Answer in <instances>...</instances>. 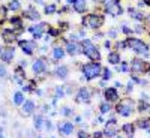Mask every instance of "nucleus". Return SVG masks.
<instances>
[{
  "instance_id": "nucleus-15",
  "label": "nucleus",
  "mask_w": 150,
  "mask_h": 138,
  "mask_svg": "<svg viewBox=\"0 0 150 138\" xmlns=\"http://www.w3.org/2000/svg\"><path fill=\"white\" fill-rule=\"evenodd\" d=\"M53 75L59 80H66L68 75H69V68L65 66V65H57L53 71Z\"/></svg>"
},
{
  "instance_id": "nucleus-23",
  "label": "nucleus",
  "mask_w": 150,
  "mask_h": 138,
  "mask_svg": "<svg viewBox=\"0 0 150 138\" xmlns=\"http://www.w3.org/2000/svg\"><path fill=\"white\" fill-rule=\"evenodd\" d=\"M135 129H137V125L135 123H125L123 126H122V132L125 135H128V138H134Z\"/></svg>"
},
{
  "instance_id": "nucleus-18",
  "label": "nucleus",
  "mask_w": 150,
  "mask_h": 138,
  "mask_svg": "<svg viewBox=\"0 0 150 138\" xmlns=\"http://www.w3.org/2000/svg\"><path fill=\"white\" fill-rule=\"evenodd\" d=\"M14 56H15V48L14 47H8V48H5L2 51L0 59H2L3 63H11V62L14 60Z\"/></svg>"
},
{
  "instance_id": "nucleus-31",
  "label": "nucleus",
  "mask_w": 150,
  "mask_h": 138,
  "mask_svg": "<svg viewBox=\"0 0 150 138\" xmlns=\"http://www.w3.org/2000/svg\"><path fill=\"white\" fill-rule=\"evenodd\" d=\"M99 111H101V114H107V113L111 111V102H102L101 105H99Z\"/></svg>"
},
{
  "instance_id": "nucleus-6",
  "label": "nucleus",
  "mask_w": 150,
  "mask_h": 138,
  "mask_svg": "<svg viewBox=\"0 0 150 138\" xmlns=\"http://www.w3.org/2000/svg\"><path fill=\"white\" fill-rule=\"evenodd\" d=\"M147 66H149V62H146L144 59H140V57H134V59L129 62L131 72L135 74V75L147 74Z\"/></svg>"
},
{
  "instance_id": "nucleus-42",
  "label": "nucleus",
  "mask_w": 150,
  "mask_h": 138,
  "mask_svg": "<svg viewBox=\"0 0 150 138\" xmlns=\"http://www.w3.org/2000/svg\"><path fill=\"white\" fill-rule=\"evenodd\" d=\"M125 35H132V32H134V29H129L128 26H126V24H123V26H122V29H120Z\"/></svg>"
},
{
  "instance_id": "nucleus-48",
  "label": "nucleus",
  "mask_w": 150,
  "mask_h": 138,
  "mask_svg": "<svg viewBox=\"0 0 150 138\" xmlns=\"http://www.w3.org/2000/svg\"><path fill=\"white\" fill-rule=\"evenodd\" d=\"M65 89H66V95H71V93H72V89H71V86H66Z\"/></svg>"
},
{
  "instance_id": "nucleus-14",
  "label": "nucleus",
  "mask_w": 150,
  "mask_h": 138,
  "mask_svg": "<svg viewBox=\"0 0 150 138\" xmlns=\"http://www.w3.org/2000/svg\"><path fill=\"white\" fill-rule=\"evenodd\" d=\"M45 27H47V24L45 23H41V24H36V26H30L27 30L33 35V39L38 41V39H41V38H42V33H44Z\"/></svg>"
},
{
  "instance_id": "nucleus-13",
  "label": "nucleus",
  "mask_w": 150,
  "mask_h": 138,
  "mask_svg": "<svg viewBox=\"0 0 150 138\" xmlns=\"http://www.w3.org/2000/svg\"><path fill=\"white\" fill-rule=\"evenodd\" d=\"M32 71L36 74V75H41V74H45L47 72V62L39 57V59H36L33 63H32Z\"/></svg>"
},
{
  "instance_id": "nucleus-11",
  "label": "nucleus",
  "mask_w": 150,
  "mask_h": 138,
  "mask_svg": "<svg viewBox=\"0 0 150 138\" xmlns=\"http://www.w3.org/2000/svg\"><path fill=\"white\" fill-rule=\"evenodd\" d=\"M65 50H66V53L69 56H72V57L77 56V54H81V42H78V41H68Z\"/></svg>"
},
{
  "instance_id": "nucleus-53",
  "label": "nucleus",
  "mask_w": 150,
  "mask_h": 138,
  "mask_svg": "<svg viewBox=\"0 0 150 138\" xmlns=\"http://www.w3.org/2000/svg\"><path fill=\"white\" fill-rule=\"evenodd\" d=\"M0 134H3V126H0Z\"/></svg>"
},
{
  "instance_id": "nucleus-17",
  "label": "nucleus",
  "mask_w": 150,
  "mask_h": 138,
  "mask_svg": "<svg viewBox=\"0 0 150 138\" xmlns=\"http://www.w3.org/2000/svg\"><path fill=\"white\" fill-rule=\"evenodd\" d=\"M23 18H26V20H30V21H39L41 15H39V12H38L33 6H29L26 11L23 12Z\"/></svg>"
},
{
  "instance_id": "nucleus-21",
  "label": "nucleus",
  "mask_w": 150,
  "mask_h": 138,
  "mask_svg": "<svg viewBox=\"0 0 150 138\" xmlns=\"http://www.w3.org/2000/svg\"><path fill=\"white\" fill-rule=\"evenodd\" d=\"M107 60H108V63H110V65L117 66L120 62H122V56H120L119 51H110L108 56H107Z\"/></svg>"
},
{
  "instance_id": "nucleus-37",
  "label": "nucleus",
  "mask_w": 150,
  "mask_h": 138,
  "mask_svg": "<svg viewBox=\"0 0 150 138\" xmlns=\"http://www.w3.org/2000/svg\"><path fill=\"white\" fill-rule=\"evenodd\" d=\"M69 27H71V24H69L68 21H60V23H59V29L63 30V32H65V30H69Z\"/></svg>"
},
{
  "instance_id": "nucleus-26",
  "label": "nucleus",
  "mask_w": 150,
  "mask_h": 138,
  "mask_svg": "<svg viewBox=\"0 0 150 138\" xmlns=\"http://www.w3.org/2000/svg\"><path fill=\"white\" fill-rule=\"evenodd\" d=\"M65 54H66V50L65 48L54 47V50H53V59L54 60H62V59L65 57Z\"/></svg>"
},
{
  "instance_id": "nucleus-52",
  "label": "nucleus",
  "mask_w": 150,
  "mask_h": 138,
  "mask_svg": "<svg viewBox=\"0 0 150 138\" xmlns=\"http://www.w3.org/2000/svg\"><path fill=\"white\" fill-rule=\"evenodd\" d=\"M147 74H150V63H149V66H147Z\"/></svg>"
},
{
  "instance_id": "nucleus-16",
  "label": "nucleus",
  "mask_w": 150,
  "mask_h": 138,
  "mask_svg": "<svg viewBox=\"0 0 150 138\" xmlns=\"http://www.w3.org/2000/svg\"><path fill=\"white\" fill-rule=\"evenodd\" d=\"M36 110V104L32 101V99H26L24 101V104L21 105V113H23V116H32L33 113Z\"/></svg>"
},
{
  "instance_id": "nucleus-56",
  "label": "nucleus",
  "mask_w": 150,
  "mask_h": 138,
  "mask_svg": "<svg viewBox=\"0 0 150 138\" xmlns=\"http://www.w3.org/2000/svg\"><path fill=\"white\" fill-rule=\"evenodd\" d=\"M114 138H123V137H120V135H117V137H114Z\"/></svg>"
},
{
  "instance_id": "nucleus-9",
  "label": "nucleus",
  "mask_w": 150,
  "mask_h": 138,
  "mask_svg": "<svg viewBox=\"0 0 150 138\" xmlns=\"http://www.w3.org/2000/svg\"><path fill=\"white\" fill-rule=\"evenodd\" d=\"M2 39L6 45H12L18 39V33L14 29H3L2 30Z\"/></svg>"
},
{
  "instance_id": "nucleus-8",
  "label": "nucleus",
  "mask_w": 150,
  "mask_h": 138,
  "mask_svg": "<svg viewBox=\"0 0 150 138\" xmlns=\"http://www.w3.org/2000/svg\"><path fill=\"white\" fill-rule=\"evenodd\" d=\"M104 99L107 102H114L117 104L119 102V92H117V87H107V89H104Z\"/></svg>"
},
{
  "instance_id": "nucleus-10",
  "label": "nucleus",
  "mask_w": 150,
  "mask_h": 138,
  "mask_svg": "<svg viewBox=\"0 0 150 138\" xmlns=\"http://www.w3.org/2000/svg\"><path fill=\"white\" fill-rule=\"evenodd\" d=\"M18 45L23 50V53L26 56H32L36 47V41H27V39H18Z\"/></svg>"
},
{
  "instance_id": "nucleus-54",
  "label": "nucleus",
  "mask_w": 150,
  "mask_h": 138,
  "mask_svg": "<svg viewBox=\"0 0 150 138\" xmlns=\"http://www.w3.org/2000/svg\"><path fill=\"white\" fill-rule=\"evenodd\" d=\"M0 138H5V135H3V134H0Z\"/></svg>"
},
{
  "instance_id": "nucleus-41",
  "label": "nucleus",
  "mask_w": 150,
  "mask_h": 138,
  "mask_svg": "<svg viewBox=\"0 0 150 138\" xmlns=\"http://www.w3.org/2000/svg\"><path fill=\"white\" fill-rule=\"evenodd\" d=\"M45 129H47L48 132H51V131L54 129V125H53L51 120H45Z\"/></svg>"
},
{
  "instance_id": "nucleus-24",
  "label": "nucleus",
  "mask_w": 150,
  "mask_h": 138,
  "mask_svg": "<svg viewBox=\"0 0 150 138\" xmlns=\"http://www.w3.org/2000/svg\"><path fill=\"white\" fill-rule=\"evenodd\" d=\"M135 125H137V128H140V129H144V131H147V129H150V117L138 119V120L135 122Z\"/></svg>"
},
{
  "instance_id": "nucleus-51",
  "label": "nucleus",
  "mask_w": 150,
  "mask_h": 138,
  "mask_svg": "<svg viewBox=\"0 0 150 138\" xmlns=\"http://www.w3.org/2000/svg\"><path fill=\"white\" fill-rule=\"evenodd\" d=\"M5 21V15H0V24H2Z\"/></svg>"
},
{
  "instance_id": "nucleus-29",
  "label": "nucleus",
  "mask_w": 150,
  "mask_h": 138,
  "mask_svg": "<svg viewBox=\"0 0 150 138\" xmlns=\"http://www.w3.org/2000/svg\"><path fill=\"white\" fill-rule=\"evenodd\" d=\"M44 12L45 15H53L57 12V6L54 3H50V5H44Z\"/></svg>"
},
{
  "instance_id": "nucleus-27",
  "label": "nucleus",
  "mask_w": 150,
  "mask_h": 138,
  "mask_svg": "<svg viewBox=\"0 0 150 138\" xmlns=\"http://www.w3.org/2000/svg\"><path fill=\"white\" fill-rule=\"evenodd\" d=\"M117 132H119L117 126H105V129H104V137H105V138H114V137L117 135Z\"/></svg>"
},
{
  "instance_id": "nucleus-2",
  "label": "nucleus",
  "mask_w": 150,
  "mask_h": 138,
  "mask_svg": "<svg viewBox=\"0 0 150 138\" xmlns=\"http://www.w3.org/2000/svg\"><path fill=\"white\" fill-rule=\"evenodd\" d=\"M81 54H84L87 59L92 62H99L101 60V53H99L98 47L92 42V39H83L81 41Z\"/></svg>"
},
{
  "instance_id": "nucleus-45",
  "label": "nucleus",
  "mask_w": 150,
  "mask_h": 138,
  "mask_svg": "<svg viewBox=\"0 0 150 138\" xmlns=\"http://www.w3.org/2000/svg\"><path fill=\"white\" fill-rule=\"evenodd\" d=\"M134 90V83H132V80L126 84V92H132Z\"/></svg>"
},
{
  "instance_id": "nucleus-25",
  "label": "nucleus",
  "mask_w": 150,
  "mask_h": 138,
  "mask_svg": "<svg viewBox=\"0 0 150 138\" xmlns=\"http://www.w3.org/2000/svg\"><path fill=\"white\" fill-rule=\"evenodd\" d=\"M24 99H26L24 98V92H15L14 96H12V102H14V105L20 107L24 104Z\"/></svg>"
},
{
  "instance_id": "nucleus-32",
  "label": "nucleus",
  "mask_w": 150,
  "mask_h": 138,
  "mask_svg": "<svg viewBox=\"0 0 150 138\" xmlns=\"http://www.w3.org/2000/svg\"><path fill=\"white\" fill-rule=\"evenodd\" d=\"M20 8H21V5H20L18 0H11L9 5H8V9H9V11H12V12L20 11Z\"/></svg>"
},
{
  "instance_id": "nucleus-1",
  "label": "nucleus",
  "mask_w": 150,
  "mask_h": 138,
  "mask_svg": "<svg viewBox=\"0 0 150 138\" xmlns=\"http://www.w3.org/2000/svg\"><path fill=\"white\" fill-rule=\"evenodd\" d=\"M102 66L99 62H89V63H86L81 66V74H83V77L87 80V81H92L95 78H99L102 75Z\"/></svg>"
},
{
  "instance_id": "nucleus-33",
  "label": "nucleus",
  "mask_w": 150,
  "mask_h": 138,
  "mask_svg": "<svg viewBox=\"0 0 150 138\" xmlns=\"http://www.w3.org/2000/svg\"><path fill=\"white\" fill-rule=\"evenodd\" d=\"M111 77H112V72L108 68H104L102 69V80L104 81H108V80H111Z\"/></svg>"
},
{
  "instance_id": "nucleus-12",
  "label": "nucleus",
  "mask_w": 150,
  "mask_h": 138,
  "mask_svg": "<svg viewBox=\"0 0 150 138\" xmlns=\"http://www.w3.org/2000/svg\"><path fill=\"white\" fill-rule=\"evenodd\" d=\"M74 129H75V125L72 122H69V120L62 122V123L57 125V131H59L60 135H71L74 132Z\"/></svg>"
},
{
  "instance_id": "nucleus-34",
  "label": "nucleus",
  "mask_w": 150,
  "mask_h": 138,
  "mask_svg": "<svg viewBox=\"0 0 150 138\" xmlns=\"http://www.w3.org/2000/svg\"><path fill=\"white\" fill-rule=\"evenodd\" d=\"M117 71L119 72H128V71H131L129 63H126V62H120V66H117Z\"/></svg>"
},
{
  "instance_id": "nucleus-39",
  "label": "nucleus",
  "mask_w": 150,
  "mask_h": 138,
  "mask_svg": "<svg viewBox=\"0 0 150 138\" xmlns=\"http://www.w3.org/2000/svg\"><path fill=\"white\" fill-rule=\"evenodd\" d=\"M78 138H92V135L87 132V131L81 129V131H78Z\"/></svg>"
},
{
  "instance_id": "nucleus-30",
  "label": "nucleus",
  "mask_w": 150,
  "mask_h": 138,
  "mask_svg": "<svg viewBox=\"0 0 150 138\" xmlns=\"http://www.w3.org/2000/svg\"><path fill=\"white\" fill-rule=\"evenodd\" d=\"M65 95H66V92H65V87L57 86L56 89H54V98H56V99H62Z\"/></svg>"
},
{
  "instance_id": "nucleus-7",
  "label": "nucleus",
  "mask_w": 150,
  "mask_h": 138,
  "mask_svg": "<svg viewBox=\"0 0 150 138\" xmlns=\"http://www.w3.org/2000/svg\"><path fill=\"white\" fill-rule=\"evenodd\" d=\"M90 99H92V90L89 87H80L77 95H75V102L77 104H83V102L89 104Z\"/></svg>"
},
{
  "instance_id": "nucleus-3",
  "label": "nucleus",
  "mask_w": 150,
  "mask_h": 138,
  "mask_svg": "<svg viewBox=\"0 0 150 138\" xmlns=\"http://www.w3.org/2000/svg\"><path fill=\"white\" fill-rule=\"evenodd\" d=\"M81 23H83V26H86V27L93 29V30H98V29H101V27L104 26L105 17H104L102 14H89V15L83 17Z\"/></svg>"
},
{
  "instance_id": "nucleus-22",
  "label": "nucleus",
  "mask_w": 150,
  "mask_h": 138,
  "mask_svg": "<svg viewBox=\"0 0 150 138\" xmlns=\"http://www.w3.org/2000/svg\"><path fill=\"white\" fill-rule=\"evenodd\" d=\"M33 126L36 131H42L45 128V117L42 114H36L33 116Z\"/></svg>"
},
{
  "instance_id": "nucleus-5",
  "label": "nucleus",
  "mask_w": 150,
  "mask_h": 138,
  "mask_svg": "<svg viewBox=\"0 0 150 138\" xmlns=\"http://www.w3.org/2000/svg\"><path fill=\"white\" fill-rule=\"evenodd\" d=\"M126 39L129 42V48L135 54H143L144 57H149V45L144 41L138 39V38H126Z\"/></svg>"
},
{
  "instance_id": "nucleus-4",
  "label": "nucleus",
  "mask_w": 150,
  "mask_h": 138,
  "mask_svg": "<svg viewBox=\"0 0 150 138\" xmlns=\"http://www.w3.org/2000/svg\"><path fill=\"white\" fill-rule=\"evenodd\" d=\"M134 107H135L134 99L125 98V99H122L120 102L116 104V113L120 114L122 117H131L132 113H134Z\"/></svg>"
},
{
  "instance_id": "nucleus-46",
  "label": "nucleus",
  "mask_w": 150,
  "mask_h": 138,
  "mask_svg": "<svg viewBox=\"0 0 150 138\" xmlns=\"http://www.w3.org/2000/svg\"><path fill=\"white\" fill-rule=\"evenodd\" d=\"M108 36H110V38H116V36H117V30H114V29L110 30V32H108Z\"/></svg>"
},
{
  "instance_id": "nucleus-55",
  "label": "nucleus",
  "mask_w": 150,
  "mask_h": 138,
  "mask_svg": "<svg viewBox=\"0 0 150 138\" xmlns=\"http://www.w3.org/2000/svg\"><path fill=\"white\" fill-rule=\"evenodd\" d=\"M2 51H3V48H2V47H0V54H2Z\"/></svg>"
},
{
  "instance_id": "nucleus-28",
  "label": "nucleus",
  "mask_w": 150,
  "mask_h": 138,
  "mask_svg": "<svg viewBox=\"0 0 150 138\" xmlns=\"http://www.w3.org/2000/svg\"><path fill=\"white\" fill-rule=\"evenodd\" d=\"M137 111L138 113H147V111H150V104H149V101H143V99H140L138 101V105H137Z\"/></svg>"
},
{
  "instance_id": "nucleus-47",
  "label": "nucleus",
  "mask_w": 150,
  "mask_h": 138,
  "mask_svg": "<svg viewBox=\"0 0 150 138\" xmlns=\"http://www.w3.org/2000/svg\"><path fill=\"white\" fill-rule=\"evenodd\" d=\"M140 99H143V101H149V95H147V93H141Z\"/></svg>"
},
{
  "instance_id": "nucleus-44",
  "label": "nucleus",
  "mask_w": 150,
  "mask_h": 138,
  "mask_svg": "<svg viewBox=\"0 0 150 138\" xmlns=\"http://www.w3.org/2000/svg\"><path fill=\"white\" fill-rule=\"evenodd\" d=\"M141 27H143V26H140V24H137V26L134 27V32H135V33H143V32H144V29H141Z\"/></svg>"
},
{
  "instance_id": "nucleus-49",
  "label": "nucleus",
  "mask_w": 150,
  "mask_h": 138,
  "mask_svg": "<svg viewBox=\"0 0 150 138\" xmlns=\"http://www.w3.org/2000/svg\"><path fill=\"white\" fill-rule=\"evenodd\" d=\"M114 87H117V89H122V87H123V84H122L120 81H116V84H114Z\"/></svg>"
},
{
  "instance_id": "nucleus-50",
  "label": "nucleus",
  "mask_w": 150,
  "mask_h": 138,
  "mask_svg": "<svg viewBox=\"0 0 150 138\" xmlns=\"http://www.w3.org/2000/svg\"><path fill=\"white\" fill-rule=\"evenodd\" d=\"M104 47H105V48H110V47H111V41H105V42H104Z\"/></svg>"
},
{
  "instance_id": "nucleus-40",
  "label": "nucleus",
  "mask_w": 150,
  "mask_h": 138,
  "mask_svg": "<svg viewBox=\"0 0 150 138\" xmlns=\"http://www.w3.org/2000/svg\"><path fill=\"white\" fill-rule=\"evenodd\" d=\"M105 126H117V119H108L107 122H105Z\"/></svg>"
},
{
  "instance_id": "nucleus-19",
  "label": "nucleus",
  "mask_w": 150,
  "mask_h": 138,
  "mask_svg": "<svg viewBox=\"0 0 150 138\" xmlns=\"http://www.w3.org/2000/svg\"><path fill=\"white\" fill-rule=\"evenodd\" d=\"M128 12H129V17H131V18H134L135 21H138V23L146 21V17H147V15H144L141 11L135 9V8H128Z\"/></svg>"
},
{
  "instance_id": "nucleus-38",
  "label": "nucleus",
  "mask_w": 150,
  "mask_h": 138,
  "mask_svg": "<svg viewBox=\"0 0 150 138\" xmlns=\"http://www.w3.org/2000/svg\"><path fill=\"white\" fill-rule=\"evenodd\" d=\"M8 75V71H6V66L3 63H0V78H5Z\"/></svg>"
},
{
  "instance_id": "nucleus-43",
  "label": "nucleus",
  "mask_w": 150,
  "mask_h": 138,
  "mask_svg": "<svg viewBox=\"0 0 150 138\" xmlns=\"http://www.w3.org/2000/svg\"><path fill=\"white\" fill-rule=\"evenodd\" d=\"M92 138H104V132H99V131H95L92 134Z\"/></svg>"
},
{
  "instance_id": "nucleus-36",
  "label": "nucleus",
  "mask_w": 150,
  "mask_h": 138,
  "mask_svg": "<svg viewBox=\"0 0 150 138\" xmlns=\"http://www.w3.org/2000/svg\"><path fill=\"white\" fill-rule=\"evenodd\" d=\"M74 114V111L69 108V107H63L62 108V116H65V117H71Z\"/></svg>"
},
{
  "instance_id": "nucleus-35",
  "label": "nucleus",
  "mask_w": 150,
  "mask_h": 138,
  "mask_svg": "<svg viewBox=\"0 0 150 138\" xmlns=\"http://www.w3.org/2000/svg\"><path fill=\"white\" fill-rule=\"evenodd\" d=\"M48 35L51 38H57L60 35V29H56V27H50L48 26Z\"/></svg>"
},
{
  "instance_id": "nucleus-20",
  "label": "nucleus",
  "mask_w": 150,
  "mask_h": 138,
  "mask_svg": "<svg viewBox=\"0 0 150 138\" xmlns=\"http://www.w3.org/2000/svg\"><path fill=\"white\" fill-rule=\"evenodd\" d=\"M72 8L77 14H84V12L87 11V2L86 0H74Z\"/></svg>"
}]
</instances>
